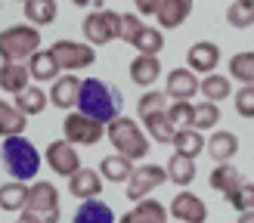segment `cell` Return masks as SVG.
<instances>
[{
  "instance_id": "obj_1",
  "label": "cell",
  "mask_w": 254,
  "mask_h": 223,
  "mask_svg": "<svg viewBox=\"0 0 254 223\" xmlns=\"http://www.w3.org/2000/svg\"><path fill=\"white\" fill-rule=\"evenodd\" d=\"M121 106H124V99H121L118 87H109L106 81H99V78H87L81 84L78 109L87 112V115H93V118L109 124V121H115L121 115Z\"/></svg>"
},
{
  "instance_id": "obj_2",
  "label": "cell",
  "mask_w": 254,
  "mask_h": 223,
  "mask_svg": "<svg viewBox=\"0 0 254 223\" xmlns=\"http://www.w3.org/2000/svg\"><path fill=\"white\" fill-rule=\"evenodd\" d=\"M0 158H3V167L12 180H34L41 170V155L25 136H3Z\"/></svg>"
},
{
  "instance_id": "obj_3",
  "label": "cell",
  "mask_w": 254,
  "mask_h": 223,
  "mask_svg": "<svg viewBox=\"0 0 254 223\" xmlns=\"http://www.w3.org/2000/svg\"><path fill=\"white\" fill-rule=\"evenodd\" d=\"M106 140L115 146V152L133 158V161L149 155V133L139 127L133 118L118 115L115 121H109V124H106Z\"/></svg>"
},
{
  "instance_id": "obj_4",
  "label": "cell",
  "mask_w": 254,
  "mask_h": 223,
  "mask_svg": "<svg viewBox=\"0 0 254 223\" xmlns=\"http://www.w3.org/2000/svg\"><path fill=\"white\" fill-rule=\"evenodd\" d=\"M25 223H59V189L47 180H37L28 189V202L19 211Z\"/></svg>"
},
{
  "instance_id": "obj_5",
  "label": "cell",
  "mask_w": 254,
  "mask_h": 223,
  "mask_svg": "<svg viewBox=\"0 0 254 223\" xmlns=\"http://www.w3.org/2000/svg\"><path fill=\"white\" fill-rule=\"evenodd\" d=\"M41 50V28L37 25H12L0 31V59L3 62H22L31 59Z\"/></svg>"
},
{
  "instance_id": "obj_6",
  "label": "cell",
  "mask_w": 254,
  "mask_h": 223,
  "mask_svg": "<svg viewBox=\"0 0 254 223\" xmlns=\"http://www.w3.org/2000/svg\"><path fill=\"white\" fill-rule=\"evenodd\" d=\"M62 133H65V140L74 143V146H96L106 136V121H99V118L78 109V112H68L65 115Z\"/></svg>"
},
{
  "instance_id": "obj_7",
  "label": "cell",
  "mask_w": 254,
  "mask_h": 223,
  "mask_svg": "<svg viewBox=\"0 0 254 223\" xmlns=\"http://www.w3.org/2000/svg\"><path fill=\"white\" fill-rule=\"evenodd\" d=\"M81 31L87 37V44H93V47L112 44L115 37H121V12H115V9L90 12V16L81 22Z\"/></svg>"
},
{
  "instance_id": "obj_8",
  "label": "cell",
  "mask_w": 254,
  "mask_h": 223,
  "mask_svg": "<svg viewBox=\"0 0 254 223\" xmlns=\"http://www.w3.org/2000/svg\"><path fill=\"white\" fill-rule=\"evenodd\" d=\"M164 180H171V177H168V167H158V165H139V167H133L130 180H127V198H130V202L149 198Z\"/></svg>"
},
{
  "instance_id": "obj_9",
  "label": "cell",
  "mask_w": 254,
  "mask_h": 223,
  "mask_svg": "<svg viewBox=\"0 0 254 223\" xmlns=\"http://www.w3.org/2000/svg\"><path fill=\"white\" fill-rule=\"evenodd\" d=\"M53 56L59 59V65L65 71H78V68H87L96 62V50L93 44H78V41H56L53 47Z\"/></svg>"
},
{
  "instance_id": "obj_10",
  "label": "cell",
  "mask_w": 254,
  "mask_h": 223,
  "mask_svg": "<svg viewBox=\"0 0 254 223\" xmlns=\"http://www.w3.org/2000/svg\"><path fill=\"white\" fill-rule=\"evenodd\" d=\"M47 165L53 167V173H59V177H71V173L81 170V158H78V149H74V143H68L65 136L56 143L47 146Z\"/></svg>"
},
{
  "instance_id": "obj_11",
  "label": "cell",
  "mask_w": 254,
  "mask_h": 223,
  "mask_svg": "<svg viewBox=\"0 0 254 223\" xmlns=\"http://www.w3.org/2000/svg\"><path fill=\"white\" fill-rule=\"evenodd\" d=\"M168 208H171V217L180 220V223H205L208 220V205L201 202L195 192H189V189L177 192Z\"/></svg>"
},
{
  "instance_id": "obj_12",
  "label": "cell",
  "mask_w": 254,
  "mask_h": 223,
  "mask_svg": "<svg viewBox=\"0 0 254 223\" xmlns=\"http://www.w3.org/2000/svg\"><path fill=\"white\" fill-rule=\"evenodd\" d=\"M186 65L192 68L195 74H211L214 68L220 65V47L214 44V41H198L189 47V53H186Z\"/></svg>"
},
{
  "instance_id": "obj_13",
  "label": "cell",
  "mask_w": 254,
  "mask_h": 223,
  "mask_svg": "<svg viewBox=\"0 0 254 223\" xmlns=\"http://www.w3.org/2000/svg\"><path fill=\"white\" fill-rule=\"evenodd\" d=\"M81 78H74V74H62V78L53 81L50 87V103L56 109L68 112V109H78V96H81Z\"/></svg>"
},
{
  "instance_id": "obj_14",
  "label": "cell",
  "mask_w": 254,
  "mask_h": 223,
  "mask_svg": "<svg viewBox=\"0 0 254 223\" xmlns=\"http://www.w3.org/2000/svg\"><path fill=\"white\" fill-rule=\"evenodd\" d=\"M164 93L171 99H192L195 93H201V81L195 78L192 68H174L168 74V87H164Z\"/></svg>"
},
{
  "instance_id": "obj_15",
  "label": "cell",
  "mask_w": 254,
  "mask_h": 223,
  "mask_svg": "<svg viewBox=\"0 0 254 223\" xmlns=\"http://www.w3.org/2000/svg\"><path fill=\"white\" fill-rule=\"evenodd\" d=\"M68 192L74 198H81V202H87V198H99V192H103V173L90 170V167H81L78 173L68 177Z\"/></svg>"
},
{
  "instance_id": "obj_16",
  "label": "cell",
  "mask_w": 254,
  "mask_h": 223,
  "mask_svg": "<svg viewBox=\"0 0 254 223\" xmlns=\"http://www.w3.org/2000/svg\"><path fill=\"white\" fill-rule=\"evenodd\" d=\"M168 217H171V208H164L155 198H139L136 208L127 211L118 223H168Z\"/></svg>"
},
{
  "instance_id": "obj_17",
  "label": "cell",
  "mask_w": 254,
  "mask_h": 223,
  "mask_svg": "<svg viewBox=\"0 0 254 223\" xmlns=\"http://www.w3.org/2000/svg\"><path fill=\"white\" fill-rule=\"evenodd\" d=\"M189 12H192V0H161L155 19L164 31H174L189 19Z\"/></svg>"
},
{
  "instance_id": "obj_18",
  "label": "cell",
  "mask_w": 254,
  "mask_h": 223,
  "mask_svg": "<svg viewBox=\"0 0 254 223\" xmlns=\"http://www.w3.org/2000/svg\"><path fill=\"white\" fill-rule=\"evenodd\" d=\"M28 78H31V68L22 65V62H3L0 65V90H6L12 96L28 87Z\"/></svg>"
},
{
  "instance_id": "obj_19",
  "label": "cell",
  "mask_w": 254,
  "mask_h": 223,
  "mask_svg": "<svg viewBox=\"0 0 254 223\" xmlns=\"http://www.w3.org/2000/svg\"><path fill=\"white\" fill-rule=\"evenodd\" d=\"M205 130H198V127H180L177 130V136H174V152H180V155H186V158H198L201 152L208 149V143H205V136H201Z\"/></svg>"
},
{
  "instance_id": "obj_20",
  "label": "cell",
  "mask_w": 254,
  "mask_h": 223,
  "mask_svg": "<svg viewBox=\"0 0 254 223\" xmlns=\"http://www.w3.org/2000/svg\"><path fill=\"white\" fill-rule=\"evenodd\" d=\"M161 74V62L155 56H146V53H136V59L130 62V81L136 87H152Z\"/></svg>"
},
{
  "instance_id": "obj_21",
  "label": "cell",
  "mask_w": 254,
  "mask_h": 223,
  "mask_svg": "<svg viewBox=\"0 0 254 223\" xmlns=\"http://www.w3.org/2000/svg\"><path fill=\"white\" fill-rule=\"evenodd\" d=\"M99 173H103V180H112V183H127L133 173V158H127L121 152L115 155H106L99 161Z\"/></svg>"
},
{
  "instance_id": "obj_22",
  "label": "cell",
  "mask_w": 254,
  "mask_h": 223,
  "mask_svg": "<svg viewBox=\"0 0 254 223\" xmlns=\"http://www.w3.org/2000/svg\"><path fill=\"white\" fill-rule=\"evenodd\" d=\"M71 223H115V211L106 202H99V198H87V202H81V208L74 211Z\"/></svg>"
},
{
  "instance_id": "obj_23",
  "label": "cell",
  "mask_w": 254,
  "mask_h": 223,
  "mask_svg": "<svg viewBox=\"0 0 254 223\" xmlns=\"http://www.w3.org/2000/svg\"><path fill=\"white\" fill-rule=\"evenodd\" d=\"M25 124H28V115L19 106L0 99V136H22Z\"/></svg>"
},
{
  "instance_id": "obj_24",
  "label": "cell",
  "mask_w": 254,
  "mask_h": 223,
  "mask_svg": "<svg viewBox=\"0 0 254 223\" xmlns=\"http://www.w3.org/2000/svg\"><path fill=\"white\" fill-rule=\"evenodd\" d=\"M236 152H239V140H236V133H230V130H214L211 133V140H208V155L217 161H230V158H236Z\"/></svg>"
},
{
  "instance_id": "obj_25",
  "label": "cell",
  "mask_w": 254,
  "mask_h": 223,
  "mask_svg": "<svg viewBox=\"0 0 254 223\" xmlns=\"http://www.w3.org/2000/svg\"><path fill=\"white\" fill-rule=\"evenodd\" d=\"M28 68H31V78L34 81H56L59 74V59L53 56V50H37V53L28 59Z\"/></svg>"
},
{
  "instance_id": "obj_26",
  "label": "cell",
  "mask_w": 254,
  "mask_h": 223,
  "mask_svg": "<svg viewBox=\"0 0 254 223\" xmlns=\"http://www.w3.org/2000/svg\"><path fill=\"white\" fill-rule=\"evenodd\" d=\"M143 124H146V133L155 143H174L177 127H174V121L168 118V112H152V115H143Z\"/></svg>"
},
{
  "instance_id": "obj_27",
  "label": "cell",
  "mask_w": 254,
  "mask_h": 223,
  "mask_svg": "<svg viewBox=\"0 0 254 223\" xmlns=\"http://www.w3.org/2000/svg\"><path fill=\"white\" fill-rule=\"evenodd\" d=\"M195 158H186V155H180V152H174L171 158H168V177H171V183L174 186H192V180H195Z\"/></svg>"
},
{
  "instance_id": "obj_28",
  "label": "cell",
  "mask_w": 254,
  "mask_h": 223,
  "mask_svg": "<svg viewBox=\"0 0 254 223\" xmlns=\"http://www.w3.org/2000/svg\"><path fill=\"white\" fill-rule=\"evenodd\" d=\"M28 189L25 180H9L0 186V211H22L25 202H28Z\"/></svg>"
},
{
  "instance_id": "obj_29",
  "label": "cell",
  "mask_w": 254,
  "mask_h": 223,
  "mask_svg": "<svg viewBox=\"0 0 254 223\" xmlns=\"http://www.w3.org/2000/svg\"><path fill=\"white\" fill-rule=\"evenodd\" d=\"M56 0H25V19L37 28H44V25H53L56 22Z\"/></svg>"
},
{
  "instance_id": "obj_30",
  "label": "cell",
  "mask_w": 254,
  "mask_h": 223,
  "mask_svg": "<svg viewBox=\"0 0 254 223\" xmlns=\"http://www.w3.org/2000/svg\"><path fill=\"white\" fill-rule=\"evenodd\" d=\"M236 183H242V173H239V167L230 165V161H220V165L211 170V180H208V186H211V189H217V192L233 189Z\"/></svg>"
},
{
  "instance_id": "obj_31",
  "label": "cell",
  "mask_w": 254,
  "mask_h": 223,
  "mask_svg": "<svg viewBox=\"0 0 254 223\" xmlns=\"http://www.w3.org/2000/svg\"><path fill=\"white\" fill-rule=\"evenodd\" d=\"M50 96L41 90V87H25L22 93H16V106L25 112V115H41V112L47 109Z\"/></svg>"
},
{
  "instance_id": "obj_32",
  "label": "cell",
  "mask_w": 254,
  "mask_h": 223,
  "mask_svg": "<svg viewBox=\"0 0 254 223\" xmlns=\"http://www.w3.org/2000/svg\"><path fill=\"white\" fill-rule=\"evenodd\" d=\"M130 47H136V53L158 56L161 50H164V34H161V28H149V25H143V31L136 34V41Z\"/></svg>"
},
{
  "instance_id": "obj_33",
  "label": "cell",
  "mask_w": 254,
  "mask_h": 223,
  "mask_svg": "<svg viewBox=\"0 0 254 223\" xmlns=\"http://www.w3.org/2000/svg\"><path fill=\"white\" fill-rule=\"evenodd\" d=\"M201 93H205V99H211V103H220V99H226L233 93L230 78H223V74H217V71L205 74V78H201Z\"/></svg>"
},
{
  "instance_id": "obj_34",
  "label": "cell",
  "mask_w": 254,
  "mask_h": 223,
  "mask_svg": "<svg viewBox=\"0 0 254 223\" xmlns=\"http://www.w3.org/2000/svg\"><path fill=\"white\" fill-rule=\"evenodd\" d=\"M230 78H236L239 84H254V53H236L230 59Z\"/></svg>"
},
{
  "instance_id": "obj_35",
  "label": "cell",
  "mask_w": 254,
  "mask_h": 223,
  "mask_svg": "<svg viewBox=\"0 0 254 223\" xmlns=\"http://www.w3.org/2000/svg\"><path fill=\"white\" fill-rule=\"evenodd\" d=\"M217 124H220V109H217V103L205 99V103H198V106H195L192 127H198V130H214Z\"/></svg>"
},
{
  "instance_id": "obj_36",
  "label": "cell",
  "mask_w": 254,
  "mask_h": 223,
  "mask_svg": "<svg viewBox=\"0 0 254 223\" xmlns=\"http://www.w3.org/2000/svg\"><path fill=\"white\" fill-rule=\"evenodd\" d=\"M226 202H230L236 211H251L254 208V183L242 180V183H236L233 189H226Z\"/></svg>"
},
{
  "instance_id": "obj_37",
  "label": "cell",
  "mask_w": 254,
  "mask_h": 223,
  "mask_svg": "<svg viewBox=\"0 0 254 223\" xmlns=\"http://www.w3.org/2000/svg\"><path fill=\"white\" fill-rule=\"evenodd\" d=\"M192 115H195V106L189 103V99H174L168 106V118L174 121V127H192Z\"/></svg>"
},
{
  "instance_id": "obj_38",
  "label": "cell",
  "mask_w": 254,
  "mask_h": 223,
  "mask_svg": "<svg viewBox=\"0 0 254 223\" xmlns=\"http://www.w3.org/2000/svg\"><path fill=\"white\" fill-rule=\"evenodd\" d=\"M168 93H161V90H149V93H143V99L136 103V115L143 118V115H152V112H168Z\"/></svg>"
},
{
  "instance_id": "obj_39",
  "label": "cell",
  "mask_w": 254,
  "mask_h": 223,
  "mask_svg": "<svg viewBox=\"0 0 254 223\" xmlns=\"http://www.w3.org/2000/svg\"><path fill=\"white\" fill-rule=\"evenodd\" d=\"M226 22L233 25V28H251L254 25V6H248V3H236L226 9Z\"/></svg>"
},
{
  "instance_id": "obj_40",
  "label": "cell",
  "mask_w": 254,
  "mask_h": 223,
  "mask_svg": "<svg viewBox=\"0 0 254 223\" xmlns=\"http://www.w3.org/2000/svg\"><path fill=\"white\" fill-rule=\"evenodd\" d=\"M139 31H143V19H139V12H121V41L133 44Z\"/></svg>"
},
{
  "instance_id": "obj_41",
  "label": "cell",
  "mask_w": 254,
  "mask_h": 223,
  "mask_svg": "<svg viewBox=\"0 0 254 223\" xmlns=\"http://www.w3.org/2000/svg\"><path fill=\"white\" fill-rule=\"evenodd\" d=\"M236 112L242 118H254V84H245L236 90Z\"/></svg>"
},
{
  "instance_id": "obj_42",
  "label": "cell",
  "mask_w": 254,
  "mask_h": 223,
  "mask_svg": "<svg viewBox=\"0 0 254 223\" xmlns=\"http://www.w3.org/2000/svg\"><path fill=\"white\" fill-rule=\"evenodd\" d=\"M136 9H139V16H155L158 6H161V0H133Z\"/></svg>"
},
{
  "instance_id": "obj_43",
  "label": "cell",
  "mask_w": 254,
  "mask_h": 223,
  "mask_svg": "<svg viewBox=\"0 0 254 223\" xmlns=\"http://www.w3.org/2000/svg\"><path fill=\"white\" fill-rule=\"evenodd\" d=\"M71 3L81 6V9H84V6H99V9H103V0H71Z\"/></svg>"
},
{
  "instance_id": "obj_44",
  "label": "cell",
  "mask_w": 254,
  "mask_h": 223,
  "mask_svg": "<svg viewBox=\"0 0 254 223\" xmlns=\"http://www.w3.org/2000/svg\"><path fill=\"white\" fill-rule=\"evenodd\" d=\"M236 223H254V208L251 211H239V220Z\"/></svg>"
},
{
  "instance_id": "obj_45",
  "label": "cell",
  "mask_w": 254,
  "mask_h": 223,
  "mask_svg": "<svg viewBox=\"0 0 254 223\" xmlns=\"http://www.w3.org/2000/svg\"><path fill=\"white\" fill-rule=\"evenodd\" d=\"M239 3H248V6H254V0H239Z\"/></svg>"
},
{
  "instance_id": "obj_46",
  "label": "cell",
  "mask_w": 254,
  "mask_h": 223,
  "mask_svg": "<svg viewBox=\"0 0 254 223\" xmlns=\"http://www.w3.org/2000/svg\"><path fill=\"white\" fill-rule=\"evenodd\" d=\"M19 223H25V220H19Z\"/></svg>"
},
{
  "instance_id": "obj_47",
  "label": "cell",
  "mask_w": 254,
  "mask_h": 223,
  "mask_svg": "<svg viewBox=\"0 0 254 223\" xmlns=\"http://www.w3.org/2000/svg\"><path fill=\"white\" fill-rule=\"evenodd\" d=\"M22 3H25V0H22Z\"/></svg>"
}]
</instances>
